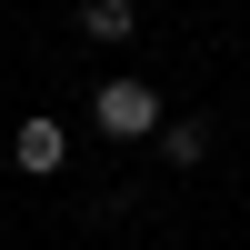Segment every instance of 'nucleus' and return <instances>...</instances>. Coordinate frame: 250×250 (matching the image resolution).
Instances as JSON below:
<instances>
[{"mask_svg": "<svg viewBox=\"0 0 250 250\" xmlns=\"http://www.w3.org/2000/svg\"><path fill=\"white\" fill-rule=\"evenodd\" d=\"M160 120H170V110H160V90H150V80H130V70H110V80L90 90V130H100V140H160Z\"/></svg>", "mask_w": 250, "mask_h": 250, "instance_id": "f257e3e1", "label": "nucleus"}, {"mask_svg": "<svg viewBox=\"0 0 250 250\" xmlns=\"http://www.w3.org/2000/svg\"><path fill=\"white\" fill-rule=\"evenodd\" d=\"M10 160H20V180H60V160H70V130H60L50 110H30L10 130Z\"/></svg>", "mask_w": 250, "mask_h": 250, "instance_id": "f03ea898", "label": "nucleus"}, {"mask_svg": "<svg viewBox=\"0 0 250 250\" xmlns=\"http://www.w3.org/2000/svg\"><path fill=\"white\" fill-rule=\"evenodd\" d=\"M160 160H170V170H200V160H210V120L200 110H180V120H160V140H150Z\"/></svg>", "mask_w": 250, "mask_h": 250, "instance_id": "7ed1b4c3", "label": "nucleus"}, {"mask_svg": "<svg viewBox=\"0 0 250 250\" xmlns=\"http://www.w3.org/2000/svg\"><path fill=\"white\" fill-rule=\"evenodd\" d=\"M130 30H140V0H80V40H100V50H120Z\"/></svg>", "mask_w": 250, "mask_h": 250, "instance_id": "20e7f679", "label": "nucleus"}]
</instances>
